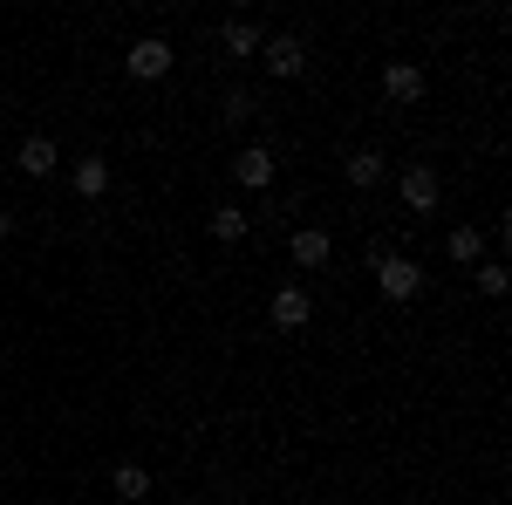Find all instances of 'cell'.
<instances>
[{"label":"cell","mask_w":512,"mask_h":505,"mask_svg":"<svg viewBox=\"0 0 512 505\" xmlns=\"http://www.w3.org/2000/svg\"><path fill=\"white\" fill-rule=\"evenodd\" d=\"M260 62H267V76H280V82L308 76V41L301 35H267L260 41Z\"/></svg>","instance_id":"7a4b0ae2"},{"label":"cell","mask_w":512,"mask_h":505,"mask_svg":"<svg viewBox=\"0 0 512 505\" xmlns=\"http://www.w3.org/2000/svg\"><path fill=\"white\" fill-rule=\"evenodd\" d=\"M69 185H76V198H103L110 192V157H82L69 171Z\"/></svg>","instance_id":"8fae6325"},{"label":"cell","mask_w":512,"mask_h":505,"mask_svg":"<svg viewBox=\"0 0 512 505\" xmlns=\"http://www.w3.org/2000/svg\"><path fill=\"white\" fill-rule=\"evenodd\" d=\"M274 328H287V335H301V328H308V321H315V301H308V287H280L274 294Z\"/></svg>","instance_id":"52a82bcc"},{"label":"cell","mask_w":512,"mask_h":505,"mask_svg":"<svg viewBox=\"0 0 512 505\" xmlns=\"http://www.w3.org/2000/svg\"><path fill=\"white\" fill-rule=\"evenodd\" d=\"M376 287H383V301H417V294H424V267L403 260V253H390V260L376 267Z\"/></svg>","instance_id":"3957f363"},{"label":"cell","mask_w":512,"mask_h":505,"mask_svg":"<svg viewBox=\"0 0 512 505\" xmlns=\"http://www.w3.org/2000/svg\"><path fill=\"white\" fill-rule=\"evenodd\" d=\"M55 164H62L55 137H21V151H14V171L21 178H55Z\"/></svg>","instance_id":"ba28073f"},{"label":"cell","mask_w":512,"mask_h":505,"mask_svg":"<svg viewBox=\"0 0 512 505\" xmlns=\"http://www.w3.org/2000/svg\"><path fill=\"white\" fill-rule=\"evenodd\" d=\"M110 492H117L123 505H144V492H151V471H144V465H117V471H110Z\"/></svg>","instance_id":"4fadbf2b"},{"label":"cell","mask_w":512,"mask_h":505,"mask_svg":"<svg viewBox=\"0 0 512 505\" xmlns=\"http://www.w3.org/2000/svg\"><path fill=\"white\" fill-rule=\"evenodd\" d=\"M383 96H390V103H417V96H424V62L396 55L390 69H383Z\"/></svg>","instance_id":"8992f818"},{"label":"cell","mask_w":512,"mask_h":505,"mask_svg":"<svg viewBox=\"0 0 512 505\" xmlns=\"http://www.w3.org/2000/svg\"><path fill=\"white\" fill-rule=\"evenodd\" d=\"M478 294H485V301L506 294V267H499V260H478Z\"/></svg>","instance_id":"2e32d148"},{"label":"cell","mask_w":512,"mask_h":505,"mask_svg":"<svg viewBox=\"0 0 512 505\" xmlns=\"http://www.w3.org/2000/svg\"><path fill=\"white\" fill-rule=\"evenodd\" d=\"M7 233H14V212H0V239H7Z\"/></svg>","instance_id":"ac0fdd59"},{"label":"cell","mask_w":512,"mask_h":505,"mask_svg":"<svg viewBox=\"0 0 512 505\" xmlns=\"http://www.w3.org/2000/svg\"><path fill=\"white\" fill-rule=\"evenodd\" d=\"M287 253H294V267H308V273H315V267H328V253H335V239L321 233V226H301V233L287 239Z\"/></svg>","instance_id":"9c48e42d"},{"label":"cell","mask_w":512,"mask_h":505,"mask_svg":"<svg viewBox=\"0 0 512 505\" xmlns=\"http://www.w3.org/2000/svg\"><path fill=\"white\" fill-rule=\"evenodd\" d=\"M444 253H451L458 267H478V260H485V233H478V226H458V233L444 239Z\"/></svg>","instance_id":"5bb4252c"},{"label":"cell","mask_w":512,"mask_h":505,"mask_svg":"<svg viewBox=\"0 0 512 505\" xmlns=\"http://www.w3.org/2000/svg\"><path fill=\"white\" fill-rule=\"evenodd\" d=\"M233 185H246V192H267V185H274V151H267V144H246V151L233 157Z\"/></svg>","instance_id":"5b68a950"},{"label":"cell","mask_w":512,"mask_h":505,"mask_svg":"<svg viewBox=\"0 0 512 505\" xmlns=\"http://www.w3.org/2000/svg\"><path fill=\"white\" fill-rule=\"evenodd\" d=\"M396 192H403V205H410V212H431L444 185H437L431 164H403V171H396Z\"/></svg>","instance_id":"277c9868"},{"label":"cell","mask_w":512,"mask_h":505,"mask_svg":"<svg viewBox=\"0 0 512 505\" xmlns=\"http://www.w3.org/2000/svg\"><path fill=\"white\" fill-rule=\"evenodd\" d=\"M171 505H198V499H171Z\"/></svg>","instance_id":"d6986e66"},{"label":"cell","mask_w":512,"mask_h":505,"mask_svg":"<svg viewBox=\"0 0 512 505\" xmlns=\"http://www.w3.org/2000/svg\"><path fill=\"white\" fill-rule=\"evenodd\" d=\"M171 41L164 35H144V41H130V55H123V69H130V82H164L171 76Z\"/></svg>","instance_id":"6da1fadb"},{"label":"cell","mask_w":512,"mask_h":505,"mask_svg":"<svg viewBox=\"0 0 512 505\" xmlns=\"http://www.w3.org/2000/svg\"><path fill=\"white\" fill-rule=\"evenodd\" d=\"M205 226H212V239H219V246H239V239H246V212H239V205H219Z\"/></svg>","instance_id":"9a60e30c"},{"label":"cell","mask_w":512,"mask_h":505,"mask_svg":"<svg viewBox=\"0 0 512 505\" xmlns=\"http://www.w3.org/2000/svg\"><path fill=\"white\" fill-rule=\"evenodd\" d=\"M383 171H390V164H383L376 151H349V157H342V178H349L355 192H369V185H383Z\"/></svg>","instance_id":"30bf717a"},{"label":"cell","mask_w":512,"mask_h":505,"mask_svg":"<svg viewBox=\"0 0 512 505\" xmlns=\"http://www.w3.org/2000/svg\"><path fill=\"white\" fill-rule=\"evenodd\" d=\"M219 41H226V55H233V62H253V55H260V28H253V21H226V28H219Z\"/></svg>","instance_id":"7c38bea8"},{"label":"cell","mask_w":512,"mask_h":505,"mask_svg":"<svg viewBox=\"0 0 512 505\" xmlns=\"http://www.w3.org/2000/svg\"><path fill=\"white\" fill-rule=\"evenodd\" d=\"M246 117H253V96L233 89V96H226V123H246Z\"/></svg>","instance_id":"e0dca14e"}]
</instances>
